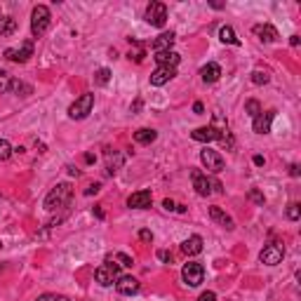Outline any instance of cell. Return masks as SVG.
I'll list each match as a JSON object with an SVG mask.
<instances>
[{"mask_svg": "<svg viewBox=\"0 0 301 301\" xmlns=\"http://www.w3.org/2000/svg\"><path fill=\"white\" fill-rule=\"evenodd\" d=\"M71 198H73V186L71 184H57L52 191L47 193V198H45V210L47 212H55V210H62V207H66L71 203Z\"/></svg>", "mask_w": 301, "mask_h": 301, "instance_id": "obj_1", "label": "cell"}, {"mask_svg": "<svg viewBox=\"0 0 301 301\" xmlns=\"http://www.w3.org/2000/svg\"><path fill=\"white\" fill-rule=\"evenodd\" d=\"M191 179H193V188H195V193L198 195H210V193H224V186H221V181H217V179L207 177V174H203L200 170H191Z\"/></svg>", "mask_w": 301, "mask_h": 301, "instance_id": "obj_2", "label": "cell"}, {"mask_svg": "<svg viewBox=\"0 0 301 301\" xmlns=\"http://www.w3.org/2000/svg\"><path fill=\"white\" fill-rule=\"evenodd\" d=\"M92 109H94V94L85 92V94L78 96V99L69 106V118H73V120H82V118H87L89 113H92Z\"/></svg>", "mask_w": 301, "mask_h": 301, "instance_id": "obj_3", "label": "cell"}, {"mask_svg": "<svg viewBox=\"0 0 301 301\" xmlns=\"http://www.w3.org/2000/svg\"><path fill=\"white\" fill-rule=\"evenodd\" d=\"M49 19H52L49 7H45V5H35L33 7V12H31V31H33L35 38L42 35L49 28Z\"/></svg>", "mask_w": 301, "mask_h": 301, "instance_id": "obj_4", "label": "cell"}, {"mask_svg": "<svg viewBox=\"0 0 301 301\" xmlns=\"http://www.w3.org/2000/svg\"><path fill=\"white\" fill-rule=\"evenodd\" d=\"M94 278H96V282H99V285L109 287V285L118 282V278H120V264H111V259H109L104 266L96 268Z\"/></svg>", "mask_w": 301, "mask_h": 301, "instance_id": "obj_5", "label": "cell"}, {"mask_svg": "<svg viewBox=\"0 0 301 301\" xmlns=\"http://www.w3.org/2000/svg\"><path fill=\"white\" fill-rule=\"evenodd\" d=\"M282 257H285V247H282V242H268L259 254L261 264H266V266H278V264L282 261Z\"/></svg>", "mask_w": 301, "mask_h": 301, "instance_id": "obj_6", "label": "cell"}, {"mask_svg": "<svg viewBox=\"0 0 301 301\" xmlns=\"http://www.w3.org/2000/svg\"><path fill=\"white\" fill-rule=\"evenodd\" d=\"M181 278H184V282L188 287H198L203 282V278H205V268L198 261H188L184 266V271H181Z\"/></svg>", "mask_w": 301, "mask_h": 301, "instance_id": "obj_7", "label": "cell"}, {"mask_svg": "<svg viewBox=\"0 0 301 301\" xmlns=\"http://www.w3.org/2000/svg\"><path fill=\"white\" fill-rule=\"evenodd\" d=\"M28 57H33V40H24L19 47L5 49V59H10L14 64H26Z\"/></svg>", "mask_w": 301, "mask_h": 301, "instance_id": "obj_8", "label": "cell"}, {"mask_svg": "<svg viewBox=\"0 0 301 301\" xmlns=\"http://www.w3.org/2000/svg\"><path fill=\"white\" fill-rule=\"evenodd\" d=\"M146 21H148L150 26L163 28L165 21H167V7H165V3H150L146 7Z\"/></svg>", "mask_w": 301, "mask_h": 301, "instance_id": "obj_9", "label": "cell"}, {"mask_svg": "<svg viewBox=\"0 0 301 301\" xmlns=\"http://www.w3.org/2000/svg\"><path fill=\"white\" fill-rule=\"evenodd\" d=\"M200 160H203V165L207 167V172H212V174H219V172L224 170V158L212 148L200 150Z\"/></svg>", "mask_w": 301, "mask_h": 301, "instance_id": "obj_10", "label": "cell"}, {"mask_svg": "<svg viewBox=\"0 0 301 301\" xmlns=\"http://www.w3.org/2000/svg\"><path fill=\"white\" fill-rule=\"evenodd\" d=\"M139 287H141V285H139V280L134 278V275H120L118 282H116V289L120 292V294H125V296L137 294Z\"/></svg>", "mask_w": 301, "mask_h": 301, "instance_id": "obj_11", "label": "cell"}, {"mask_svg": "<svg viewBox=\"0 0 301 301\" xmlns=\"http://www.w3.org/2000/svg\"><path fill=\"white\" fill-rule=\"evenodd\" d=\"M273 118H275V111H261L259 116L254 118V125H252V130L257 132V134H268L271 132V125H273Z\"/></svg>", "mask_w": 301, "mask_h": 301, "instance_id": "obj_12", "label": "cell"}, {"mask_svg": "<svg viewBox=\"0 0 301 301\" xmlns=\"http://www.w3.org/2000/svg\"><path fill=\"white\" fill-rule=\"evenodd\" d=\"M177 75V69H167V66H158L153 73H150V85L153 87H163L165 82H170L172 78Z\"/></svg>", "mask_w": 301, "mask_h": 301, "instance_id": "obj_13", "label": "cell"}, {"mask_svg": "<svg viewBox=\"0 0 301 301\" xmlns=\"http://www.w3.org/2000/svg\"><path fill=\"white\" fill-rule=\"evenodd\" d=\"M150 203H153L150 191H137L127 198V207H132V210H146V207H150Z\"/></svg>", "mask_w": 301, "mask_h": 301, "instance_id": "obj_14", "label": "cell"}, {"mask_svg": "<svg viewBox=\"0 0 301 301\" xmlns=\"http://www.w3.org/2000/svg\"><path fill=\"white\" fill-rule=\"evenodd\" d=\"M252 31H254V35H257L259 40H264V42H275L278 38H280L278 31H275V26H271V24H257Z\"/></svg>", "mask_w": 301, "mask_h": 301, "instance_id": "obj_15", "label": "cell"}, {"mask_svg": "<svg viewBox=\"0 0 301 301\" xmlns=\"http://www.w3.org/2000/svg\"><path fill=\"white\" fill-rule=\"evenodd\" d=\"M210 219L214 221V224H219V226H224L226 231H233L235 228V224H233V219L228 217V214L221 210V207H210Z\"/></svg>", "mask_w": 301, "mask_h": 301, "instance_id": "obj_16", "label": "cell"}, {"mask_svg": "<svg viewBox=\"0 0 301 301\" xmlns=\"http://www.w3.org/2000/svg\"><path fill=\"white\" fill-rule=\"evenodd\" d=\"M191 137L195 139V141H217V139H224V134L217 132L212 125H210V127H198L195 132H191Z\"/></svg>", "mask_w": 301, "mask_h": 301, "instance_id": "obj_17", "label": "cell"}, {"mask_svg": "<svg viewBox=\"0 0 301 301\" xmlns=\"http://www.w3.org/2000/svg\"><path fill=\"white\" fill-rule=\"evenodd\" d=\"M174 40H177V35H174V31L160 33V35L156 38V40H153V49H156V52H167V49H172Z\"/></svg>", "mask_w": 301, "mask_h": 301, "instance_id": "obj_18", "label": "cell"}, {"mask_svg": "<svg viewBox=\"0 0 301 301\" xmlns=\"http://www.w3.org/2000/svg\"><path fill=\"white\" fill-rule=\"evenodd\" d=\"M181 57L177 55V52H172V49H167V52H156V62L158 66H167V69H177V64Z\"/></svg>", "mask_w": 301, "mask_h": 301, "instance_id": "obj_19", "label": "cell"}, {"mask_svg": "<svg viewBox=\"0 0 301 301\" xmlns=\"http://www.w3.org/2000/svg\"><path fill=\"white\" fill-rule=\"evenodd\" d=\"M181 249H184V254H188V257H195V254L203 252V238H200V235H191L188 240H184Z\"/></svg>", "mask_w": 301, "mask_h": 301, "instance_id": "obj_20", "label": "cell"}, {"mask_svg": "<svg viewBox=\"0 0 301 301\" xmlns=\"http://www.w3.org/2000/svg\"><path fill=\"white\" fill-rule=\"evenodd\" d=\"M200 75H203L205 82H217L221 78V66L219 64H205V66L200 69Z\"/></svg>", "mask_w": 301, "mask_h": 301, "instance_id": "obj_21", "label": "cell"}, {"mask_svg": "<svg viewBox=\"0 0 301 301\" xmlns=\"http://www.w3.org/2000/svg\"><path fill=\"white\" fill-rule=\"evenodd\" d=\"M156 137H158V132L156 130H148V127H141V130L134 132V141H137V144H144V146L153 144V141H156Z\"/></svg>", "mask_w": 301, "mask_h": 301, "instance_id": "obj_22", "label": "cell"}, {"mask_svg": "<svg viewBox=\"0 0 301 301\" xmlns=\"http://www.w3.org/2000/svg\"><path fill=\"white\" fill-rule=\"evenodd\" d=\"M219 40L221 42H228V45H240V38L235 35L231 26H221L219 28Z\"/></svg>", "mask_w": 301, "mask_h": 301, "instance_id": "obj_23", "label": "cell"}, {"mask_svg": "<svg viewBox=\"0 0 301 301\" xmlns=\"http://www.w3.org/2000/svg\"><path fill=\"white\" fill-rule=\"evenodd\" d=\"M17 31V19L14 17H0V35H12Z\"/></svg>", "mask_w": 301, "mask_h": 301, "instance_id": "obj_24", "label": "cell"}, {"mask_svg": "<svg viewBox=\"0 0 301 301\" xmlns=\"http://www.w3.org/2000/svg\"><path fill=\"white\" fill-rule=\"evenodd\" d=\"M106 163H109V174H116L118 172V167H120V165H123V156H120V153H113V156H106Z\"/></svg>", "mask_w": 301, "mask_h": 301, "instance_id": "obj_25", "label": "cell"}, {"mask_svg": "<svg viewBox=\"0 0 301 301\" xmlns=\"http://www.w3.org/2000/svg\"><path fill=\"white\" fill-rule=\"evenodd\" d=\"M14 92V94H21V96H28L33 89H31V85H26V82L21 80H12V87H10Z\"/></svg>", "mask_w": 301, "mask_h": 301, "instance_id": "obj_26", "label": "cell"}, {"mask_svg": "<svg viewBox=\"0 0 301 301\" xmlns=\"http://www.w3.org/2000/svg\"><path fill=\"white\" fill-rule=\"evenodd\" d=\"M268 80H271V73H268V71H261V69L252 71V82L254 85H266Z\"/></svg>", "mask_w": 301, "mask_h": 301, "instance_id": "obj_27", "label": "cell"}, {"mask_svg": "<svg viewBox=\"0 0 301 301\" xmlns=\"http://www.w3.org/2000/svg\"><path fill=\"white\" fill-rule=\"evenodd\" d=\"M10 87H12V75L7 71H0V94L10 92Z\"/></svg>", "mask_w": 301, "mask_h": 301, "instance_id": "obj_28", "label": "cell"}, {"mask_svg": "<svg viewBox=\"0 0 301 301\" xmlns=\"http://www.w3.org/2000/svg\"><path fill=\"white\" fill-rule=\"evenodd\" d=\"M144 57H146L144 45H139V42H134V47L130 49V59H134V62H144Z\"/></svg>", "mask_w": 301, "mask_h": 301, "instance_id": "obj_29", "label": "cell"}, {"mask_svg": "<svg viewBox=\"0 0 301 301\" xmlns=\"http://www.w3.org/2000/svg\"><path fill=\"white\" fill-rule=\"evenodd\" d=\"M12 156V146L7 139H0V163H5L7 158Z\"/></svg>", "mask_w": 301, "mask_h": 301, "instance_id": "obj_30", "label": "cell"}, {"mask_svg": "<svg viewBox=\"0 0 301 301\" xmlns=\"http://www.w3.org/2000/svg\"><path fill=\"white\" fill-rule=\"evenodd\" d=\"M245 111H247V113H249L252 118H257V116L261 113V104L257 102V99H249V102L245 104Z\"/></svg>", "mask_w": 301, "mask_h": 301, "instance_id": "obj_31", "label": "cell"}, {"mask_svg": "<svg viewBox=\"0 0 301 301\" xmlns=\"http://www.w3.org/2000/svg\"><path fill=\"white\" fill-rule=\"evenodd\" d=\"M109 80H111V71L109 69H99L94 73V82H96V85H106Z\"/></svg>", "mask_w": 301, "mask_h": 301, "instance_id": "obj_32", "label": "cell"}, {"mask_svg": "<svg viewBox=\"0 0 301 301\" xmlns=\"http://www.w3.org/2000/svg\"><path fill=\"white\" fill-rule=\"evenodd\" d=\"M109 259H116V261H120V266H132L134 261H132V257H127L125 252H116L113 257H109Z\"/></svg>", "mask_w": 301, "mask_h": 301, "instance_id": "obj_33", "label": "cell"}, {"mask_svg": "<svg viewBox=\"0 0 301 301\" xmlns=\"http://www.w3.org/2000/svg\"><path fill=\"white\" fill-rule=\"evenodd\" d=\"M247 198L252 200V203H257V205H264V203H266V198H264V193H259L257 188H252V191L247 193Z\"/></svg>", "mask_w": 301, "mask_h": 301, "instance_id": "obj_34", "label": "cell"}, {"mask_svg": "<svg viewBox=\"0 0 301 301\" xmlns=\"http://www.w3.org/2000/svg\"><path fill=\"white\" fill-rule=\"evenodd\" d=\"M301 217V210H299V205H296V203H292V205L287 207V219L289 221H296Z\"/></svg>", "mask_w": 301, "mask_h": 301, "instance_id": "obj_35", "label": "cell"}, {"mask_svg": "<svg viewBox=\"0 0 301 301\" xmlns=\"http://www.w3.org/2000/svg\"><path fill=\"white\" fill-rule=\"evenodd\" d=\"M35 301H69V296H64V294H42Z\"/></svg>", "mask_w": 301, "mask_h": 301, "instance_id": "obj_36", "label": "cell"}, {"mask_svg": "<svg viewBox=\"0 0 301 301\" xmlns=\"http://www.w3.org/2000/svg\"><path fill=\"white\" fill-rule=\"evenodd\" d=\"M139 240H141V242H153V233H150L148 228H141V231H139Z\"/></svg>", "mask_w": 301, "mask_h": 301, "instance_id": "obj_37", "label": "cell"}, {"mask_svg": "<svg viewBox=\"0 0 301 301\" xmlns=\"http://www.w3.org/2000/svg\"><path fill=\"white\" fill-rule=\"evenodd\" d=\"M198 301H217V294H214V292H203Z\"/></svg>", "mask_w": 301, "mask_h": 301, "instance_id": "obj_38", "label": "cell"}, {"mask_svg": "<svg viewBox=\"0 0 301 301\" xmlns=\"http://www.w3.org/2000/svg\"><path fill=\"white\" fill-rule=\"evenodd\" d=\"M158 259H160V261H172V252H167V249H160V252H158Z\"/></svg>", "mask_w": 301, "mask_h": 301, "instance_id": "obj_39", "label": "cell"}, {"mask_svg": "<svg viewBox=\"0 0 301 301\" xmlns=\"http://www.w3.org/2000/svg\"><path fill=\"white\" fill-rule=\"evenodd\" d=\"M99 188H102V184H92L87 191H85V195H94V193H99Z\"/></svg>", "mask_w": 301, "mask_h": 301, "instance_id": "obj_40", "label": "cell"}, {"mask_svg": "<svg viewBox=\"0 0 301 301\" xmlns=\"http://www.w3.org/2000/svg\"><path fill=\"white\" fill-rule=\"evenodd\" d=\"M163 207H165V210H170V212H172V210H177V205H174V200H170V198L163 200Z\"/></svg>", "mask_w": 301, "mask_h": 301, "instance_id": "obj_41", "label": "cell"}, {"mask_svg": "<svg viewBox=\"0 0 301 301\" xmlns=\"http://www.w3.org/2000/svg\"><path fill=\"white\" fill-rule=\"evenodd\" d=\"M289 174H292V177H299V165H289Z\"/></svg>", "mask_w": 301, "mask_h": 301, "instance_id": "obj_42", "label": "cell"}, {"mask_svg": "<svg viewBox=\"0 0 301 301\" xmlns=\"http://www.w3.org/2000/svg\"><path fill=\"white\" fill-rule=\"evenodd\" d=\"M193 111H195V113H203V111H205V106H203L200 102H195V104H193Z\"/></svg>", "mask_w": 301, "mask_h": 301, "instance_id": "obj_43", "label": "cell"}, {"mask_svg": "<svg viewBox=\"0 0 301 301\" xmlns=\"http://www.w3.org/2000/svg\"><path fill=\"white\" fill-rule=\"evenodd\" d=\"M289 45H292V47H296V45H299V35H292V38H289Z\"/></svg>", "mask_w": 301, "mask_h": 301, "instance_id": "obj_44", "label": "cell"}, {"mask_svg": "<svg viewBox=\"0 0 301 301\" xmlns=\"http://www.w3.org/2000/svg\"><path fill=\"white\" fill-rule=\"evenodd\" d=\"M94 214H96V219H104V210H102V207H94Z\"/></svg>", "mask_w": 301, "mask_h": 301, "instance_id": "obj_45", "label": "cell"}, {"mask_svg": "<svg viewBox=\"0 0 301 301\" xmlns=\"http://www.w3.org/2000/svg\"><path fill=\"white\" fill-rule=\"evenodd\" d=\"M139 109H141V99H137V102L132 104V111H139Z\"/></svg>", "mask_w": 301, "mask_h": 301, "instance_id": "obj_46", "label": "cell"}, {"mask_svg": "<svg viewBox=\"0 0 301 301\" xmlns=\"http://www.w3.org/2000/svg\"><path fill=\"white\" fill-rule=\"evenodd\" d=\"M254 165H259V167H261V165H264V158H261V156H254Z\"/></svg>", "mask_w": 301, "mask_h": 301, "instance_id": "obj_47", "label": "cell"}, {"mask_svg": "<svg viewBox=\"0 0 301 301\" xmlns=\"http://www.w3.org/2000/svg\"><path fill=\"white\" fill-rule=\"evenodd\" d=\"M85 163H94V156H92V153H85Z\"/></svg>", "mask_w": 301, "mask_h": 301, "instance_id": "obj_48", "label": "cell"}]
</instances>
